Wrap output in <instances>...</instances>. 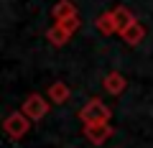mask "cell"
<instances>
[{
	"mask_svg": "<svg viewBox=\"0 0 153 148\" xmlns=\"http://www.w3.org/2000/svg\"><path fill=\"white\" fill-rule=\"evenodd\" d=\"M84 138H89L92 146H102L112 138V125L110 123H97V125H84Z\"/></svg>",
	"mask_w": 153,
	"mask_h": 148,
	"instance_id": "4",
	"label": "cell"
},
{
	"mask_svg": "<svg viewBox=\"0 0 153 148\" xmlns=\"http://www.w3.org/2000/svg\"><path fill=\"white\" fill-rule=\"evenodd\" d=\"M21 110L26 112L28 118H31V120H41V118L49 112V100L41 97V94H28Z\"/></svg>",
	"mask_w": 153,
	"mask_h": 148,
	"instance_id": "3",
	"label": "cell"
},
{
	"mask_svg": "<svg viewBox=\"0 0 153 148\" xmlns=\"http://www.w3.org/2000/svg\"><path fill=\"white\" fill-rule=\"evenodd\" d=\"M46 97H49L51 102H56V105H64L66 100H69V87H66L64 82H54L49 87V92H46Z\"/></svg>",
	"mask_w": 153,
	"mask_h": 148,
	"instance_id": "10",
	"label": "cell"
},
{
	"mask_svg": "<svg viewBox=\"0 0 153 148\" xmlns=\"http://www.w3.org/2000/svg\"><path fill=\"white\" fill-rule=\"evenodd\" d=\"M74 13H76V8H74V3H71V0H59V3L51 8V16H54V21L69 18V16H74Z\"/></svg>",
	"mask_w": 153,
	"mask_h": 148,
	"instance_id": "11",
	"label": "cell"
},
{
	"mask_svg": "<svg viewBox=\"0 0 153 148\" xmlns=\"http://www.w3.org/2000/svg\"><path fill=\"white\" fill-rule=\"evenodd\" d=\"M56 23H61V26L66 28V31L71 33V36H74V31L79 26H82V18H79V13H74V16H69V18H61V21H56Z\"/></svg>",
	"mask_w": 153,
	"mask_h": 148,
	"instance_id": "12",
	"label": "cell"
},
{
	"mask_svg": "<svg viewBox=\"0 0 153 148\" xmlns=\"http://www.w3.org/2000/svg\"><path fill=\"white\" fill-rule=\"evenodd\" d=\"M112 16H115V23H117V33H123L133 21H135V16L130 13V8H125V5L112 8Z\"/></svg>",
	"mask_w": 153,
	"mask_h": 148,
	"instance_id": "9",
	"label": "cell"
},
{
	"mask_svg": "<svg viewBox=\"0 0 153 148\" xmlns=\"http://www.w3.org/2000/svg\"><path fill=\"white\" fill-rule=\"evenodd\" d=\"M110 107L102 100H89L82 110H79V120L82 125H97V123H110Z\"/></svg>",
	"mask_w": 153,
	"mask_h": 148,
	"instance_id": "1",
	"label": "cell"
},
{
	"mask_svg": "<svg viewBox=\"0 0 153 148\" xmlns=\"http://www.w3.org/2000/svg\"><path fill=\"white\" fill-rule=\"evenodd\" d=\"M31 123H33L31 118H28L23 110H18V112H10V115L5 118V123H3V130H5L8 135L13 138V141H21V138L28 133Z\"/></svg>",
	"mask_w": 153,
	"mask_h": 148,
	"instance_id": "2",
	"label": "cell"
},
{
	"mask_svg": "<svg viewBox=\"0 0 153 148\" xmlns=\"http://www.w3.org/2000/svg\"><path fill=\"white\" fill-rule=\"evenodd\" d=\"M120 39L125 41L128 46H138V44H140L143 39H146V28H143V26H140V23H138V21H133L130 26H128L125 31L120 33Z\"/></svg>",
	"mask_w": 153,
	"mask_h": 148,
	"instance_id": "6",
	"label": "cell"
},
{
	"mask_svg": "<svg viewBox=\"0 0 153 148\" xmlns=\"http://www.w3.org/2000/svg\"><path fill=\"white\" fill-rule=\"evenodd\" d=\"M102 87H105V92H107V94H123V92H125V87H128V79L123 77L120 71H110L107 77L102 79Z\"/></svg>",
	"mask_w": 153,
	"mask_h": 148,
	"instance_id": "5",
	"label": "cell"
},
{
	"mask_svg": "<svg viewBox=\"0 0 153 148\" xmlns=\"http://www.w3.org/2000/svg\"><path fill=\"white\" fill-rule=\"evenodd\" d=\"M94 28H97L102 36H115V33H117V23H115L112 10H107V13H102V16H97V21H94Z\"/></svg>",
	"mask_w": 153,
	"mask_h": 148,
	"instance_id": "7",
	"label": "cell"
},
{
	"mask_svg": "<svg viewBox=\"0 0 153 148\" xmlns=\"http://www.w3.org/2000/svg\"><path fill=\"white\" fill-rule=\"evenodd\" d=\"M46 39H49V44H54V46H64V44H69L71 33L66 31L61 23H56V21H54V26L46 31Z\"/></svg>",
	"mask_w": 153,
	"mask_h": 148,
	"instance_id": "8",
	"label": "cell"
}]
</instances>
